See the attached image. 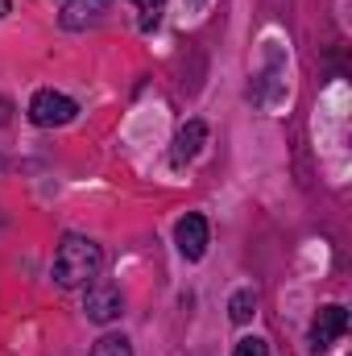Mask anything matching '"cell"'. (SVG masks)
Here are the masks:
<instances>
[{
	"instance_id": "obj_1",
	"label": "cell",
	"mask_w": 352,
	"mask_h": 356,
	"mask_svg": "<svg viewBox=\"0 0 352 356\" xmlns=\"http://www.w3.org/2000/svg\"><path fill=\"white\" fill-rule=\"evenodd\" d=\"M104 266V253H99V245L91 241V236H63V245H58V253H54V282L63 286V290H75V286H88V277H95Z\"/></svg>"
},
{
	"instance_id": "obj_2",
	"label": "cell",
	"mask_w": 352,
	"mask_h": 356,
	"mask_svg": "<svg viewBox=\"0 0 352 356\" xmlns=\"http://www.w3.org/2000/svg\"><path fill=\"white\" fill-rule=\"evenodd\" d=\"M79 116V104L71 99V95H63V91H38L33 99H29V120L38 124V129H63V124H71Z\"/></svg>"
},
{
	"instance_id": "obj_3",
	"label": "cell",
	"mask_w": 352,
	"mask_h": 356,
	"mask_svg": "<svg viewBox=\"0 0 352 356\" xmlns=\"http://www.w3.org/2000/svg\"><path fill=\"white\" fill-rule=\"evenodd\" d=\"M344 332H349V311H344L340 302L319 307L315 319H311V353H328Z\"/></svg>"
},
{
	"instance_id": "obj_4",
	"label": "cell",
	"mask_w": 352,
	"mask_h": 356,
	"mask_svg": "<svg viewBox=\"0 0 352 356\" xmlns=\"http://www.w3.org/2000/svg\"><path fill=\"white\" fill-rule=\"evenodd\" d=\"M83 311H88L91 323H112V319H120V311H125V298H120V286H112V282H91L88 286V298H83Z\"/></svg>"
},
{
	"instance_id": "obj_5",
	"label": "cell",
	"mask_w": 352,
	"mask_h": 356,
	"mask_svg": "<svg viewBox=\"0 0 352 356\" xmlns=\"http://www.w3.org/2000/svg\"><path fill=\"white\" fill-rule=\"evenodd\" d=\"M175 245H178V253H182V261H203V253L211 245V232H207V220L199 211L182 216L175 224Z\"/></svg>"
},
{
	"instance_id": "obj_6",
	"label": "cell",
	"mask_w": 352,
	"mask_h": 356,
	"mask_svg": "<svg viewBox=\"0 0 352 356\" xmlns=\"http://www.w3.org/2000/svg\"><path fill=\"white\" fill-rule=\"evenodd\" d=\"M108 8H112V0H67L63 4V29H71V33H83L91 25H99L104 17H108Z\"/></svg>"
},
{
	"instance_id": "obj_7",
	"label": "cell",
	"mask_w": 352,
	"mask_h": 356,
	"mask_svg": "<svg viewBox=\"0 0 352 356\" xmlns=\"http://www.w3.org/2000/svg\"><path fill=\"white\" fill-rule=\"evenodd\" d=\"M203 145H207V124H203V120H186V124L178 129V137H175V149H170V166H175V170L191 166V162L203 154Z\"/></svg>"
},
{
	"instance_id": "obj_8",
	"label": "cell",
	"mask_w": 352,
	"mask_h": 356,
	"mask_svg": "<svg viewBox=\"0 0 352 356\" xmlns=\"http://www.w3.org/2000/svg\"><path fill=\"white\" fill-rule=\"evenodd\" d=\"M253 315H257V290L245 286V290H237V294L228 298V319H232V323H249Z\"/></svg>"
},
{
	"instance_id": "obj_9",
	"label": "cell",
	"mask_w": 352,
	"mask_h": 356,
	"mask_svg": "<svg viewBox=\"0 0 352 356\" xmlns=\"http://www.w3.org/2000/svg\"><path fill=\"white\" fill-rule=\"evenodd\" d=\"M91 356H133V344H129L125 336H99L95 348H91Z\"/></svg>"
},
{
	"instance_id": "obj_10",
	"label": "cell",
	"mask_w": 352,
	"mask_h": 356,
	"mask_svg": "<svg viewBox=\"0 0 352 356\" xmlns=\"http://www.w3.org/2000/svg\"><path fill=\"white\" fill-rule=\"evenodd\" d=\"M232 356H269V344H265L262 336H245V340H237Z\"/></svg>"
},
{
	"instance_id": "obj_11",
	"label": "cell",
	"mask_w": 352,
	"mask_h": 356,
	"mask_svg": "<svg viewBox=\"0 0 352 356\" xmlns=\"http://www.w3.org/2000/svg\"><path fill=\"white\" fill-rule=\"evenodd\" d=\"M154 25H158V8H150V13L141 17V29H154Z\"/></svg>"
},
{
	"instance_id": "obj_12",
	"label": "cell",
	"mask_w": 352,
	"mask_h": 356,
	"mask_svg": "<svg viewBox=\"0 0 352 356\" xmlns=\"http://www.w3.org/2000/svg\"><path fill=\"white\" fill-rule=\"evenodd\" d=\"M133 4H137V8H145V13H150V8H158V4H162V0H133Z\"/></svg>"
},
{
	"instance_id": "obj_13",
	"label": "cell",
	"mask_w": 352,
	"mask_h": 356,
	"mask_svg": "<svg viewBox=\"0 0 352 356\" xmlns=\"http://www.w3.org/2000/svg\"><path fill=\"white\" fill-rule=\"evenodd\" d=\"M4 120H8V99L0 95V124H4Z\"/></svg>"
},
{
	"instance_id": "obj_14",
	"label": "cell",
	"mask_w": 352,
	"mask_h": 356,
	"mask_svg": "<svg viewBox=\"0 0 352 356\" xmlns=\"http://www.w3.org/2000/svg\"><path fill=\"white\" fill-rule=\"evenodd\" d=\"M203 4H207V0H186V8H203Z\"/></svg>"
},
{
	"instance_id": "obj_15",
	"label": "cell",
	"mask_w": 352,
	"mask_h": 356,
	"mask_svg": "<svg viewBox=\"0 0 352 356\" xmlns=\"http://www.w3.org/2000/svg\"><path fill=\"white\" fill-rule=\"evenodd\" d=\"M0 17H8V0H0Z\"/></svg>"
}]
</instances>
